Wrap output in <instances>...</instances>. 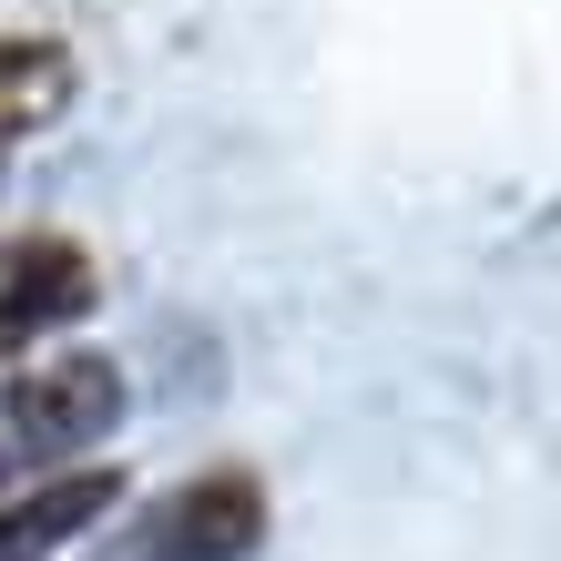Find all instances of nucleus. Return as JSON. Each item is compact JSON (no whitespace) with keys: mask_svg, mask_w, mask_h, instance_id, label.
<instances>
[{"mask_svg":"<svg viewBox=\"0 0 561 561\" xmlns=\"http://www.w3.org/2000/svg\"><path fill=\"white\" fill-rule=\"evenodd\" d=\"M134 388L103 347H21L0 357V490H42L103 459V439L123 428Z\"/></svg>","mask_w":561,"mask_h":561,"instance_id":"nucleus-1","label":"nucleus"},{"mask_svg":"<svg viewBox=\"0 0 561 561\" xmlns=\"http://www.w3.org/2000/svg\"><path fill=\"white\" fill-rule=\"evenodd\" d=\"M134 551L144 561H245L266 551V480L255 470H194L184 490H163V501L134 520Z\"/></svg>","mask_w":561,"mask_h":561,"instance_id":"nucleus-2","label":"nucleus"},{"mask_svg":"<svg viewBox=\"0 0 561 561\" xmlns=\"http://www.w3.org/2000/svg\"><path fill=\"white\" fill-rule=\"evenodd\" d=\"M92 296H103V266L72 236H0V357L51 347Z\"/></svg>","mask_w":561,"mask_h":561,"instance_id":"nucleus-3","label":"nucleus"},{"mask_svg":"<svg viewBox=\"0 0 561 561\" xmlns=\"http://www.w3.org/2000/svg\"><path fill=\"white\" fill-rule=\"evenodd\" d=\"M123 511V470H72V480H42V490H0V561H61L82 531H103Z\"/></svg>","mask_w":561,"mask_h":561,"instance_id":"nucleus-4","label":"nucleus"},{"mask_svg":"<svg viewBox=\"0 0 561 561\" xmlns=\"http://www.w3.org/2000/svg\"><path fill=\"white\" fill-rule=\"evenodd\" d=\"M72 82L82 72H72V51H61L51 31H11V42H0V163L72 113Z\"/></svg>","mask_w":561,"mask_h":561,"instance_id":"nucleus-5","label":"nucleus"}]
</instances>
